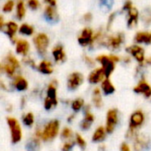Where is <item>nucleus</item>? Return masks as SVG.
<instances>
[{"mask_svg": "<svg viewBox=\"0 0 151 151\" xmlns=\"http://www.w3.org/2000/svg\"><path fill=\"white\" fill-rule=\"evenodd\" d=\"M60 121L58 119H50L42 127H36L34 135L43 142H50L60 134Z\"/></svg>", "mask_w": 151, "mask_h": 151, "instance_id": "nucleus-1", "label": "nucleus"}, {"mask_svg": "<svg viewBox=\"0 0 151 151\" xmlns=\"http://www.w3.org/2000/svg\"><path fill=\"white\" fill-rule=\"evenodd\" d=\"M146 122V113L141 110L134 111L128 119V127L127 130V138L132 139L136 134L139 133L141 128L144 126Z\"/></svg>", "mask_w": 151, "mask_h": 151, "instance_id": "nucleus-2", "label": "nucleus"}, {"mask_svg": "<svg viewBox=\"0 0 151 151\" xmlns=\"http://www.w3.org/2000/svg\"><path fill=\"white\" fill-rule=\"evenodd\" d=\"M96 61L100 65L106 78H110L116 69V65L121 61V58L115 54H102L96 58Z\"/></svg>", "mask_w": 151, "mask_h": 151, "instance_id": "nucleus-3", "label": "nucleus"}, {"mask_svg": "<svg viewBox=\"0 0 151 151\" xmlns=\"http://www.w3.org/2000/svg\"><path fill=\"white\" fill-rule=\"evenodd\" d=\"M58 83L57 80H52L47 86L45 97L43 100V107L46 111H51L58 104Z\"/></svg>", "mask_w": 151, "mask_h": 151, "instance_id": "nucleus-4", "label": "nucleus"}, {"mask_svg": "<svg viewBox=\"0 0 151 151\" xmlns=\"http://www.w3.org/2000/svg\"><path fill=\"white\" fill-rule=\"evenodd\" d=\"M7 126L9 127L11 142L12 144H17L21 142L23 137L22 127L19 121L14 117H8L6 119Z\"/></svg>", "mask_w": 151, "mask_h": 151, "instance_id": "nucleus-5", "label": "nucleus"}, {"mask_svg": "<svg viewBox=\"0 0 151 151\" xmlns=\"http://www.w3.org/2000/svg\"><path fill=\"white\" fill-rule=\"evenodd\" d=\"M20 68V63L18 58L12 53H9L5 58L4 63L2 64V71L5 73V74L10 77L13 78L17 74V71Z\"/></svg>", "mask_w": 151, "mask_h": 151, "instance_id": "nucleus-6", "label": "nucleus"}, {"mask_svg": "<svg viewBox=\"0 0 151 151\" xmlns=\"http://www.w3.org/2000/svg\"><path fill=\"white\" fill-rule=\"evenodd\" d=\"M120 121V113L117 108H111L107 111L105 115V124L104 127L108 133L111 134L114 133L116 128L118 127Z\"/></svg>", "mask_w": 151, "mask_h": 151, "instance_id": "nucleus-7", "label": "nucleus"}, {"mask_svg": "<svg viewBox=\"0 0 151 151\" xmlns=\"http://www.w3.org/2000/svg\"><path fill=\"white\" fill-rule=\"evenodd\" d=\"M132 150L133 151H147L151 145L150 138L142 133L136 134L132 139Z\"/></svg>", "mask_w": 151, "mask_h": 151, "instance_id": "nucleus-8", "label": "nucleus"}, {"mask_svg": "<svg viewBox=\"0 0 151 151\" xmlns=\"http://www.w3.org/2000/svg\"><path fill=\"white\" fill-rule=\"evenodd\" d=\"M33 42L38 54L42 57H44L47 54L48 47L50 45V39L48 35L44 33H40L34 37Z\"/></svg>", "mask_w": 151, "mask_h": 151, "instance_id": "nucleus-9", "label": "nucleus"}, {"mask_svg": "<svg viewBox=\"0 0 151 151\" xmlns=\"http://www.w3.org/2000/svg\"><path fill=\"white\" fill-rule=\"evenodd\" d=\"M127 52L130 57H132L139 65H146V54L145 50L139 44H133L127 48Z\"/></svg>", "mask_w": 151, "mask_h": 151, "instance_id": "nucleus-10", "label": "nucleus"}, {"mask_svg": "<svg viewBox=\"0 0 151 151\" xmlns=\"http://www.w3.org/2000/svg\"><path fill=\"white\" fill-rule=\"evenodd\" d=\"M125 39L126 37H125L124 33H118L117 35H109V36H106L104 46L111 50H118L124 44Z\"/></svg>", "mask_w": 151, "mask_h": 151, "instance_id": "nucleus-11", "label": "nucleus"}, {"mask_svg": "<svg viewBox=\"0 0 151 151\" xmlns=\"http://www.w3.org/2000/svg\"><path fill=\"white\" fill-rule=\"evenodd\" d=\"M84 83V75L80 72L71 73L66 80V87L71 91L79 89Z\"/></svg>", "mask_w": 151, "mask_h": 151, "instance_id": "nucleus-12", "label": "nucleus"}, {"mask_svg": "<svg viewBox=\"0 0 151 151\" xmlns=\"http://www.w3.org/2000/svg\"><path fill=\"white\" fill-rule=\"evenodd\" d=\"M96 121V116L92 111L90 105H86L83 110V118L80 123V127L82 131H88L94 122Z\"/></svg>", "mask_w": 151, "mask_h": 151, "instance_id": "nucleus-13", "label": "nucleus"}, {"mask_svg": "<svg viewBox=\"0 0 151 151\" xmlns=\"http://www.w3.org/2000/svg\"><path fill=\"white\" fill-rule=\"evenodd\" d=\"M134 92L139 96H143L144 98L150 99L151 97V85L146 80L144 76H142L137 84L133 88Z\"/></svg>", "mask_w": 151, "mask_h": 151, "instance_id": "nucleus-14", "label": "nucleus"}, {"mask_svg": "<svg viewBox=\"0 0 151 151\" xmlns=\"http://www.w3.org/2000/svg\"><path fill=\"white\" fill-rule=\"evenodd\" d=\"M95 33L90 27H85L81 30L80 35L78 36V42L81 47L92 48L94 42Z\"/></svg>", "mask_w": 151, "mask_h": 151, "instance_id": "nucleus-15", "label": "nucleus"}, {"mask_svg": "<svg viewBox=\"0 0 151 151\" xmlns=\"http://www.w3.org/2000/svg\"><path fill=\"white\" fill-rule=\"evenodd\" d=\"M106 78L103 69L99 66V67H95L88 74V81L91 84V85H100L102 83V81Z\"/></svg>", "mask_w": 151, "mask_h": 151, "instance_id": "nucleus-16", "label": "nucleus"}, {"mask_svg": "<svg viewBox=\"0 0 151 151\" xmlns=\"http://www.w3.org/2000/svg\"><path fill=\"white\" fill-rule=\"evenodd\" d=\"M103 93L99 87H95L91 92V104L94 108L101 109L104 106V97Z\"/></svg>", "mask_w": 151, "mask_h": 151, "instance_id": "nucleus-17", "label": "nucleus"}, {"mask_svg": "<svg viewBox=\"0 0 151 151\" xmlns=\"http://www.w3.org/2000/svg\"><path fill=\"white\" fill-rule=\"evenodd\" d=\"M107 135H108V133H107L104 126H98L92 133L91 141L94 143H100L101 144L104 142Z\"/></svg>", "mask_w": 151, "mask_h": 151, "instance_id": "nucleus-18", "label": "nucleus"}, {"mask_svg": "<svg viewBox=\"0 0 151 151\" xmlns=\"http://www.w3.org/2000/svg\"><path fill=\"white\" fill-rule=\"evenodd\" d=\"M127 12V25L129 28H134L137 26L139 21V12L133 6L131 9L126 12Z\"/></svg>", "mask_w": 151, "mask_h": 151, "instance_id": "nucleus-19", "label": "nucleus"}, {"mask_svg": "<svg viewBox=\"0 0 151 151\" xmlns=\"http://www.w3.org/2000/svg\"><path fill=\"white\" fill-rule=\"evenodd\" d=\"M12 87L20 92L26 91L28 88V81L27 80L23 77L20 74H16L13 78H12Z\"/></svg>", "mask_w": 151, "mask_h": 151, "instance_id": "nucleus-20", "label": "nucleus"}, {"mask_svg": "<svg viewBox=\"0 0 151 151\" xmlns=\"http://www.w3.org/2000/svg\"><path fill=\"white\" fill-rule=\"evenodd\" d=\"M52 57L56 63L61 64L66 60V53L64 50V47L61 44H58L53 47L52 49Z\"/></svg>", "mask_w": 151, "mask_h": 151, "instance_id": "nucleus-21", "label": "nucleus"}, {"mask_svg": "<svg viewBox=\"0 0 151 151\" xmlns=\"http://www.w3.org/2000/svg\"><path fill=\"white\" fill-rule=\"evenodd\" d=\"M44 18L45 19L51 23V24H54V23H57L59 19V16H58V13L56 10L55 7L53 6H50V5H47L44 9Z\"/></svg>", "mask_w": 151, "mask_h": 151, "instance_id": "nucleus-22", "label": "nucleus"}, {"mask_svg": "<svg viewBox=\"0 0 151 151\" xmlns=\"http://www.w3.org/2000/svg\"><path fill=\"white\" fill-rule=\"evenodd\" d=\"M100 89L105 96H111L116 92V87L110 78H105L100 84Z\"/></svg>", "mask_w": 151, "mask_h": 151, "instance_id": "nucleus-23", "label": "nucleus"}, {"mask_svg": "<svg viewBox=\"0 0 151 151\" xmlns=\"http://www.w3.org/2000/svg\"><path fill=\"white\" fill-rule=\"evenodd\" d=\"M15 50L16 53L19 55H21L23 57H27L28 52H29V49H30V45L29 42L27 40L24 39H20V40H17V42H15Z\"/></svg>", "mask_w": 151, "mask_h": 151, "instance_id": "nucleus-24", "label": "nucleus"}, {"mask_svg": "<svg viewBox=\"0 0 151 151\" xmlns=\"http://www.w3.org/2000/svg\"><path fill=\"white\" fill-rule=\"evenodd\" d=\"M36 69L38 70L39 73L44 74V75H50L53 72H54V67H53V64L51 63V61L47 60V59H43L36 66Z\"/></svg>", "mask_w": 151, "mask_h": 151, "instance_id": "nucleus-25", "label": "nucleus"}, {"mask_svg": "<svg viewBox=\"0 0 151 151\" xmlns=\"http://www.w3.org/2000/svg\"><path fill=\"white\" fill-rule=\"evenodd\" d=\"M134 42L136 44H151V32L140 31L135 34Z\"/></svg>", "mask_w": 151, "mask_h": 151, "instance_id": "nucleus-26", "label": "nucleus"}, {"mask_svg": "<svg viewBox=\"0 0 151 151\" xmlns=\"http://www.w3.org/2000/svg\"><path fill=\"white\" fill-rule=\"evenodd\" d=\"M4 33L8 35V37L11 39V41H12V42H16L17 40L15 38V35L17 33V31L19 30V27L18 25L13 22V21H9L7 23H5V26H4Z\"/></svg>", "mask_w": 151, "mask_h": 151, "instance_id": "nucleus-27", "label": "nucleus"}, {"mask_svg": "<svg viewBox=\"0 0 151 151\" xmlns=\"http://www.w3.org/2000/svg\"><path fill=\"white\" fill-rule=\"evenodd\" d=\"M86 105L87 104L85 103V100L82 97H76L73 100H72L71 104H70L71 109L74 113H77V112H80L81 111H83Z\"/></svg>", "mask_w": 151, "mask_h": 151, "instance_id": "nucleus-28", "label": "nucleus"}, {"mask_svg": "<svg viewBox=\"0 0 151 151\" xmlns=\"http://www.w3.org/2000/svg\"><path fill=\"white\" fill-rule=\"evenodd\" d=\"M60 137L65 142V141H72L74 138L75 133L73 131V129L69 127H65L60 131Z\"/></svg>", "mask_w": 151, "mask_h": 151, "instance_id": "nucleus-29", "label": "nucleus"}, {"mask_svg": "<svg viewBox=\"0 0 151 151\" xmlns=\"http://www.w3.org/2000/svg\"><path fill=\"white\" fill-rule=\"evenodd\" d=\"M114 1L115 0H98V4H99L100 10L104 13L110 12L113 7Z\"/></svg>", "mask_w": 151, "mask_h": 151, "instance_id": "nucleus-30", "label": "nucleus"}, {"mask_svg": "<svg viewBox=\"0 0 151 151\" xmlns=\"http://www.w3.org/2000/svg\"><path fill=\"white\" fill-rule=\"evenodd\" d=\"M22 123L24 126H26L27 127H32L35 125V115H34V113L31 111L26 112L22 116Z\"/></svg>", "mask_w": 151, "mask_h": 151, "instance_id": "nucleus-31", "label": "nucleus"}, {"mask_svg": "<svg viewBox=\"0 0 151 151\" xmlns=\"http://www.w3.org/2000/svg\"><path fill=\"white\" fill-rule=\"evenodd\" d=\"M26 15V7L23 0H19L16 5V17L18 19H22Z\"/></svg>", "mask_w": 151, "mask_h": 151, "instance_id": "nucleus-32", "label": "nucleus"}, {"mask_svg": "<svg viewBox=\"0 0 151 151\" xmlns=\"http://www.w3.org/2000/svg\"><path fill=\"white\" fill-rule=\"evenodd\" d=\"M74 143L76 146H78L81 150H85L87 148V141L86 139L83 137V135L80 133H75L74 138H73Z\"/></svg>", "mask_w": 151, "mask_h": 151, "instance_id": "nucleus-33", "label": "nucleus"}, {"mask_svg": "<svg viewBox=\"0 0 151 151\" xmlns=\"http://www.w3.org/2000/svg\"><path fill=\"white\" fill-rule=\"evenodd\" d=\"M41 142L42 141L34 135L27 143V150L29 151H37L40 148Z\"/></svg>", "mask_w": 151, "mask_h": 151, "instance_id": "nucleus-34", "label": "nucleus"}, {"mask_svg": "<svg viewBox=\"0 0 151 151\" xmlns=\"http://www.w3.org/2000/svg\"><path fill=\"white\" fill-rule=\"evenodd\" d=\"M19 32L23 35H27V36H30L34 34L35 32V29L34 27L29 25V24H27V23H24L22 24L19 27Z\"/></svg>", "mask_w": 151, "mask_h": 151, "instance_id": "nucleus-35", "label": "nucleus"}, {"mask_svg": "<svg viewBox=\"0 0 151 151\" xmlns=\"http://www.w3.org/2000/svg\"><path fill=\"white\" fill-rule=\"evenodd\" d=\"M141 19L144 25L146 26L151 25V9L150 7H147L142 11L141 14Z\"/></svg>", "mask_w": 151, "mask_h": 151, "instance_id": "nucleus-36", "label": "nucleus"}, {"mask_svg": "<svg viewBox=\"0 0 151 151\" xmlns=\"http://www.w3.org/2000/svg\"><path fill=\"white\" fill-rule=\"evenodd\" d=\"M74 146H75V143H74L73 140L65 141V142H64V143L61 146V151H72L73 149L74 148Z\"/></svg>", "mask_w": 151, "mask_h": 151, "instance_id": "nucleus-37", "label": "nucleus"}, {"mask_svg": "<svg viewBox=\"0 0 151 151\" xmlns=\"http://www.w3.org/2000/svg\"><path fill=\"white\" fill-rule=\"evenodd\" d=\"M14 8V2L12 0H8L3 6L4 12H11Z\"/></svg>", "mask_w": 151, "mask_h": 151, "instance_id": "nucleus-38", "label": "nucleus"}, {"mask_svg": "<svg viewBox=\"0 0 151 151\" xmlns=\"http://www.w3.org/2000/svg\"><path fill=\"white\" fill-rule=\"evenodd\" d=\"M83 61H84V63L88 65V66H89V67H94L95 66V65H96V59H94V58H92L91 57H89V56H84L83 57Z\"/></svg>", "mask_w": 151, "mask_h": 151, "instance_id": "nucleus-39", "label": "nucleus"}, {"mask_svg": "<svg viewBox=\"0 0 151 151\" xmlns=\"http://www.w3.org/2000/svg\"><path fill=\"white\" fill-rule=\"evenodd\" d=\"M27 5L31 10H37L40 6L39 0H27Z\"/></svg>", "mask_w": 151, "mask_h": 151, "instance_id": "nucleus-40", "label": "nucleus"}, {"mask_svg": "<svg viewBox=\"0 0 151 151\" xmlns=\"http://www.w3.org/2000/svg\"><path fill=\"white\" fill-rule=\"evenodd\" d=\"M23 61L27 64V65H28L29 66H31V67H33V68H36V66H37V65L35 64V62L31 58H29V57H24V59H23Z\"/></svg>", "mask_w": 151, "mask_h": 151, "instance_id": "nucleus-41", "label": "nucleus"}, {"mask_svg": "<svg viewBox=\"0 0 151 151\" xmlns=\"http://www.w3.org/2000/svg\"><path fill=\"white\" fill-rule=\"evenodd\" d=\"M119 151H133V150L127 142H122L119 148Z\"/></svg>", "mask_w": 151, "mask_h": 151, "instance_id": "nucleus-42", "label": "nucleus"}, {"mask_svg": "<svg viewBox=\"0 0 151 151\" xmlns=\"http://www.w3.org/2000/svg\"><path fill=\"white\" fill-rule=\"evenodd\" d=\"M92 18H93L92 14H91L90 12H88V13H85V14H84V16H83V20H84L85 22H90V21L92 20Z\"/></svg>", "mask_w": 151, "mask_h": 151, "instance_id": "nucleus-43", "label": "nucleus"}, {"mask_svg": "<svg viewBox=\"0 0 151 151\" xmlns=\"http://www.w3.org/2000/svg\"><path fill=\"white\" fill-rule=\"evenodd\" d=\"M43 1L47 4V5L53 6V7L57 5V0H43Z\"/></svg>", "mask_w": 151, "mask_h": 151, "instance_id": "nucleus-44", "label": "nucleus"}, {"mask_svg": "<svg viewBox=\"0 0 151 151\" xmlns=\"http://www.w3.org/2000/svg\"><path fill=\"white\" fill-rule=\"evenodd\" d=\"M75 118H76V116H75V114L73 113V114H71V115H69L68 116V118H67V121L69 122V123H72V122H73L74 120H75Z\"/></svg>", "mask_w": 151, "mask_h": 151, "instance_id": "nucleus-45", "label": "nucleus"}, {"mask_svg": "<svg viewBox=\"0 0 151 151\" xmlns=\"http://www.w3.org/2000/svg\"><path fill=\"white\" fill-rule=\"evenodd\" d=\"M4 26H5V23H4V18H3V16L0 15V31L4 28Z\"/></svg>", "mask_w": 151, "mask_h": 151, "instance_id": "nucleus-46", "label": "nucleus"}, {"mask_svg": "<svg viewBox=\"0 0 151 151\" xmlns=\"http://www.w3.org/2000/svg\"><path fill=\"white\" fill-rule=\"evenodd\" d=\"M98 151H106V146H105L104 143H101V144L99 145Z\"/></svg>", "mask_w": 151, "mask_h": 151, "instance_id": "nucleus-47", "label": "nucleus"}, {"mask_svg": "<svg viewBox=\"0 0 151 151\" xmlns=\"http://www.w3.org/2000/svg\"><path fill=\"white\" fill-rule=\"evenodd\" d=\"M146 64H147V65H151V56L149 58L146 59Z\"/></svg>", "mask_w": 151, "mask_h": 151, "instance_id": "nucleus-48", "label": "nucleus"}, {"mask_svg": "<svg viewBox=\"0 0 151 151\" xmlns=\"http://www.w3.org/2000/svg\"><path fill=\"white\" fill-rule=\"evenodd\" d=\"M0 72H2V65H1V63H0Z\"/></svg>", "mask_w": 151, "mask_h": 151, "instance_id": "nucleus-49", "label": "nucleus"}, {"mask_svg": "<svg viewBox=\"0 0 151 151\" xmlns=\"http://www.w3.org/2000/svg\"><path fill=\"white\" fill-rule=\"evenodd\" d=\"M150 99H151V97H150Z\"/></svg>", "mask_w": 151, "mask_h": 151, "instance_id": "nucleus-50", "label": "nucleus"}, {"mask_svg": "<svg viewBox=\"0 0 151 151\" xmlns=\"http://www.w3.org/2000/svg\"><path fill=\"white\" fill-rule=\"evenodd\" d=\"M23 1H24V0H23Z\"/></svg>", "mask_w": 151, "mask_h": 151, "instance_id": "nucleus-51", "label": "nucleus"}]
</instances>
